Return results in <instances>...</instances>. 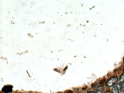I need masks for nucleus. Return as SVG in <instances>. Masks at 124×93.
Masks as SVG:
<instances>
[{
  "instance_id": "1a4fd4ad",
  "label": "nucleus",
  "mask_w": 124,
  "mask_h": 93,
  "mask_svg": "<svg viewBox=\"0 0 124 93\" xmlns=\"http://www.w3.org/2000/svg\"><path fill=\"white\" fill-rule=\"evenodd\" d=\"M123 71H124V69H123Z\"/></svg>"
},
{
  "instance_id": "f03ea898",
  "label": "nucleus",
  "mask_w": 124,
  "mask_h": 93,
  "mask_svg": "<svg viewBox=\"0 0 124 93\" xmlns=\"http://www.w3.org/2000/svg\"><path fill=\"white\" fill-rule=\"evenodd\" d=\"M13 86L10 85H8L3 86L2 89V91L5 93H9L13 91Z\"/></svg>"
},
{
  "instance_id": "20e7f679",
  "label": "nucleus",
  "mask_w": 124,
  "mask_h": 93,
  "mask_svg": "<svg viewBox=\"0 0 124 93\" xmlns=\"http://www.w3.org/2000/svg\"><path fill=\"white\" fill-rule=\"evenodd\" d=\"M96 91L97 93H103L104 91V88L101 86H98L96 88Z\"/></svg>"
},
{
  "instance_id": "423d86ee",
  "label": "nucleus",
  "mask_w": 124,
  "mask_h": 93,
  "mask_svg": "<svg viewBox=\"0 0 124 93\" xmlns=\"http://www.w3.org/2000/svg\"><path fill=\"white\" fill-rule=\"evenodd\" d=\"M120 91L122 93H124V84L123 85H122L121 88L120 89Z\"/></svg>"
},
{
  "instance_id": "39448f33",
  "label": "nucleus",
  "mask_w": 124,
  "mask_h": 93,
  "mask_svg": "<svg viewBox=\"0 0 124 93\" xmlns=\"http://www.w3.org/2000/svg\"><path fill=\"white\" fill-rule=\"evenodd\" d=\"M119 81L120 83H124V73L121 75V76L120 77Z\"/></svg>"
},
{
  "instance_id": "f257e3e1",
  "label": "nucleus",
  "mask_w": 124,
  "mask_h": 93,
  "mask_svg": "<svg viewBox=\"0 0 124 93\" xmlns=\"http://www.w3.org/2000/svg\"><path fill=\"white\" fill-rule=\"evenodd\" d=\"M117 77H114L109 79L107 82L106 85L108 87H111L114 85L117 81Z\"/></svg>"
},
{
  "instance_id": "7ed1b4c3",
  "label": "nucleus",
  "mask_w": 124,
  "mask_h": 93,
  "mask_svg": "<svg viewBox=\"0 0 124 93\" xmlns=\"http://www.w3.org/2000/svg\"><path fill=\"white\" fill-rule=\"evenodd\" d=\"M122 85L120 84H117L112 89L111 93H120L119 90H120Z\"/></svg>"
},
{
  "instance_id": "0eeeda50",
  "label": "nucleus",
  "mask_w": 124,
  "mask_h": 93,
  "mask_svg": "<svg viewBox=\"0 0 124 93\" xmlns=\"http://www.w3.org/2000/svg\"><path fill=\"white\" fill-rule=\"evenodd\" d=\"M88 93H96L95 92L93 91H91L90 92H88Z\"/></svg>"
},
{
  "instance_id": "6e6552de",
  "label": "nucleus",
  "mask_w": 124,
  "mask_h": 93,
  "mask_svg": "<svg viewBox=\"0 0 124 93\" xmlns=\"http://www.w3.org/2000/svg\"><path fill=\"white\" fill-rule=\"evenodd\" d=\"M106 93H111V92H110V91H108Z\"/></svg>"
}]
</instances>
